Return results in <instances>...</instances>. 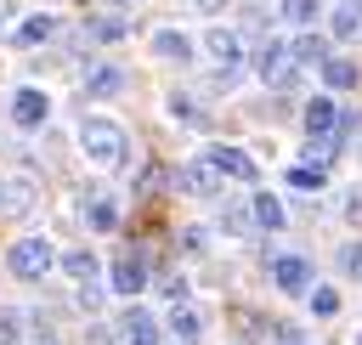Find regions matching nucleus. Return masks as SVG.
<instances>
[{"mask_svg":"<svg viewBox=\"0 0 362 345\" xmlns=\"http://www.w3.org/2000/svg\"><path fill=\"white\" fill-rule=\"evenodd\" d=\"M107 288H113V294H141V288H147V260H141V255H119L113 271H107Z\"/></svg>","mask_w":362,"mask_h":345,"instance_id":"nucleus-10","label":"nucleus"},{"mask_svg":"<svg viewBox=\"0 0 362 345\" xmlns=\"http://www.w3.org/2000/svg\"><path fill=\"white\" fill-rule=\"evenodd\" d=\"M356 345H362V322H356Z\"/></svg>","mask_w":362,"mask_h":345,"instance_id":"nucleus-37","label":"nucleus"},{"mask_svg":"<svg viewBox=\"0 0 362 345\" xmlns=\"http://www.w3.org/2000/svg\"><path fill=\"white\" fill-rule=\"evenodd\" d=\"M300 62H294V45L288 40H266V51H260V79L272 85V90H288V85H300Z\"/></svg>","mask_w":362,"mask_h":345,"instance_id":"nucleus-3","label":"nucleus"},{"mask_svg":"<svg viewBox=\"0 0 362 345\" xmlns=\"http://www.w3.org/2000/svg\"><path fill=\"white\" fill-rule=\"evenodd\" d=\"M192 11H204V17H215V11H226V0H192Z\"/></svg>","mask_w":362,"mask_h":345,"instance_id":"nucleus-35","label":"nucleus"},{"mask_svg":"<svg viewBox=\"0 0 362 345\" xmlns=\"http://www.w3.org/2000/svg\"><path fill=\"white\" fill-rule=\"evenodd\" d=\"M288 187H300V192H322V187H328V164H305V158H300V164L288 170Z\"/></svg>","mask_w":362,"mask_h":345,"instance_id":"nucleus-21","label":"nucleus"},{"mask_svg":"<svg viewBox=\"0 0 362 345\" xmlns=\"http://www.w3.org/2000/svg\"><path fill=\"white\" fill-rule=\"evenodd\" d=\"M339 215H345L351 226H362V192H345V204H339Z\"/></svg>","mask_w":362,"mask_h":345,"instance_id":"nucleus-32","label":"nucleus"},{"mask_svg":"<svg viewBox=\"0 0 362 345\" xmlns=\"http://www.w3.org/2000/svg\"><path fill=\"white\" fill-rule=\"evenodd\" d=\"M317 11H322V0H283V23H294V28H317Z\"/></svg>","mask_w":362,"mask_h":345,"instance_id":"nucleus-26","label":"nucleus"},{"mask_svg":"<svg viewBox=\"0 0 362 345\" xmlns=\"http://www.w3.org/2000/svg\"><path fill=\"white\" fill-rule=\"evenodd\" d=\"M272 345H305V334H294V328H272Z\"/></svg>","mask_w":362,"mask_h":345,"instance_id":"nucleus-34","label":"nucleus"},{"mask_svg":"<svg viewBox=\"0 0 362 345\" xmlns=\"http://www.w3.org/2000/svg\"><path fill=\"white\" fill-rule=\"evenodd\" d=\"M62 271H68L74 283H96V271H102V260H96L90 249H74V255H62Z\"/></svg>","mask_w":362,"mask_h":345,"instance_id":"nucleus-22","label":"nucleus"},{"mask_svg":"<svg viewBox=\"0 0 362 345\" xmlns=\"http://www.w3.org/2000/svg\"><path fill=\"white\" fill-rule=\"evenodd\" d=\"M79 311H102V288L96 283H79Z\"/></svg>","mask_w":362,"mask_h":345,"instance_id":"nucleus-31","label":"nucleus"},{"mask_svg":"<svg viewBox=\"0 0 362 345\" xmlns=\"http://www.w3.org/2000/svg\"><path fill=\"white\" fill-rule=\"evenodd\" d=\"M164 334H170L175 345H198V339H204V317H198L192 305H170V322H164Z\"/></svg>","mask_w":362,"mask_h":345,"instance_id":"nucleus-12","label":"nucleus"},{"mask_svg":"<svg viewBox=\"0 0 362 345\" xmlns=\"http://www.w3.org/2000/svg\"><path fill=\"white\" fill-rule=\"evenodd\" d=\"M339 271L345 277H362V243H345L339 249Z\"/></svg>","mask_w":362,"mask_h":345,"instance_id":"nucleus-29","label":"nucleus"},{"mask_svg":"<svg viewBox=\"0 0 362 345\" xmlns=\"http://www.w3.org/2000/svg\"><path fill=\"white\" fill-rule=\"evenodd\" d=\"M204 51H209L215 68H226V74L243 68V34H232V28H209V34H204Z\"/></svg>","mask_w":362,"mask_h":345,"instance_id":"nucleus-9","label":"nucleus"},{"mask_svg":"<svg viewBox=\"0 0 362 345\" xmlns=\"http://www.w3.org/2000/svg\"><path fill=\"white\" fill-rule=\"evenodd\" d=\"M153 57H164V62H187V57H192V40H187L181 28H153Z\"/></svg>","mask_w":362,"mask_h":345,"instance_id":"nucleus-16","label":"nucleus"},{"mask_svg":"<svg viewBox=\"0 0 362 345\" xmlns=\"http://www.w3.org/2000/svg\"><path fill=\"white\" fill-rule=\"evenodd\" d=\"M305 136L317 141V136H339V107L328 102V96H311L305 102Z\"/></svg>","mask_w":362,"mask_h":345,"instance_id":"nucleus-11","label":"nucleus"},{"mask_svg":"<svg viewBox=\"0 0 362 345\" xmlns=\"http://www.w3.org/2000/svg\"><path fill=\"white\" fill-rule=\"evenodd\" d=\"M305 311L328 322V317L339 311V288H334V283H311V294H305Z\"/></svg>","mask_w":362,"mask_h":345,"instance_id":"nucleus-23","label":"nucleus"},{"mask_svg":"<svg viewBox=\"0 0 362 345\" xmlns=\"http://www.w3.org/2000/svg\"><path fill=\"white\" fill-rule=\"evenodd\" d=\"M45 119H51V96L34 90V85H23V90L11 96V124H17V130H40Z\"/></svg>","mask_w":362,"mask_h":345,"instance_id":"nucleus-4","label":"nucleus"},{"mask_svg":"<svg viewBox=\"0 0 362 345\" xmlns=\"http://www.w3.org/2000/svg\"><path fill=\"white\" fill-rule=\"evenodd\" d=\"M51 266H57V249H51V238H17V243L6 249V271H11L17 283H40Z\"/></svg>","mask_w":362,"mask_h":345,"instance_id":"nucleus-2","label":"nucleus"},{"mask_svg":"<svg viewBox=\"0 0 362 345\" xmlns=\"http://www.w3.org/2000/svg\"><path fill=\"white\" fill-rule=\"evenodd\" d=\"M119 90H124V68H119V62L85 68V96H119Z\"/></svg>","mask_w":362,"mask_h":345,"instance_id":"nucleus-13","label":"nucleus"},{"mask_svg":"<svg viewBox=\"0 0 362 345\" xmlns=\"http://www.w3.org/2000/svg\"><path fill=\"white\" fill-rule=\"evenodd\" d=\"M204 158L221 170V181H260V164H255L243 147H226V141H221V147H209Z\"/></svg>","mask_w":362,"mask_h":345,"instance_id":"nucleus-5","label":"nucleus"},{"mask_svg":"<svg viewBox=\"0 0 362 345\" xmlns=\"http://www.w3.org/2000/svg\"><path fill=\"white\" fill-rule=\"evenodd\" d=\"M51 34H57V17H51V11H34V17H23V23H17V34H11V40H17V45H45Z\"/></svg>","mask_w":362,"mask_h":345,"instance_id":"nucleus-18","label":"nucleus"},{"mask_svg":"<svg viewBox=\"0 0 362 345\" xmlns=\"http://www.w3.org/2000/svg\"><path fill=\"white\" fill-rule=\"evenodd\" d=\"M170 119H181V124H204V113H198V102H192V96H181V90L170 96Z\"/></svg>","mask_w":362,"mask_h":345,"instance_id":"nucleus-28","label":"nucleus"},{"mask_svg":"<svg viewBox=\"0 0 362 345\" xmlns=\"http://www.w3.org/2000/svg\"><path fill=\"white\" fill-rule=\"evenodd\" d=\"M272 283L283 294H311V260L305 255H277L272 260Z\"/></svg>","mask_w":362,"mask_h":345,"instance_id":"nucleus-7","label":"nucleus"},{"mask_svg":"<svg viewBox=\"0 0 362 345\" xmlns=\"http://www.w3.org/2000/svg\"><path fill=\"white\" fill-rule=\"evenodd\" d=\"M175 187H181L187 198H215V192H221V170H215L209 158H192V164L175 170Z\"/></svg>","mask_w":362,"mask_h":345,"instance_id":"nucleus-6","label":"nucleus"},{"mask_svg":"<svg viewBox=\"0 0 362 345\" xmlns=\"http://www.w3.org/2000/svg\"><path fill=\"white\" fill-rule=\"evenodd\" d=\"M34 198H40V187H34L28 175H6V181H0V221L28 215V209H34Z\"/></svg>","mask_w":362,"mask_h":345,"instance_id":"nucleus-8","label":"nucleus"},{"mask_svg":"<svg viewBox=\"0 0 362 345\" xmlns=\"http://www.w3.org/2000/svg\"><path fill=\"white\" fill-rule=\"evenodd\" d=\"M79 153L90 158V170H119L124 164V130H119V119L90 113L79 124Z\"/></svg>","mask_w":362,"mask_h":345,"instance_id":"nucleus-1","label":"nucleus"},{"mask_svg":"<svg viewBox=\"0 0 362 345\" xmlns=\"http://www.w3.org/2000/svg\"><path fill=\"white\" fill-rule=\"evenodd\" d=\"M328 28H334V40L356 45V40H362V0H339L334 17H328Z\"/></svg>","mask_w":362,"mask_h":345,"instance_id":"nucleus-14","label":"nucleus"},{"mask_svg":"<svg viewBox=\"0 0 362 345\" xmlns=\"http://www.w3.org/2000/svg\"><path fill=\"white\" fill-rule=\"evenodd\" d=\"M34 345H57V339H51V334H45V339H34Z\"/></svg>","mask_w":362,"mask_h":345,"instance_id":"nucleus-36","label":"nucleus"},{"mask_svg":"<svg viewBox=\"0 0 362 345\" xmlns=\"http://www.w3.org/2000/svg\"><path fill=\"white\" fill-rule=\"evenodd\" d=\"M204 243H209V238H204L198 226H187V232H181V249H187V255H204Z\"/></svg>","mask_w":362,"mask_h":345,"instance_id":"nucleus-33","label":"nucleus"},{"mask_svg":"<svg viewBox=\"0 0 362 345\" xmlns=\"http://www.w3.org/2000/svg\"><path fill=\"white\" fill-rule=\"evenodd\" d=\"M294 62H300V68H322V62H328V45H322L317 34H300V40H294Z\"/></svg>","mask_w":362,"mask_h":345,"instance_id":"nucleus-25","label":"nucleus"},{"mask_svg":"<svg viewBox=\"0 0 362 345\" xmlns=\"http://www.w3.org/2000/svg\"><path fill=\"white\" fill-rule=\"evenodd\" d=\"M124 345H158V322H153L141 305L124 311Z\"/></svg>","mask_w":362,"mask_h":345,"instance_id":"nucleus-20","label":"nucleus"},{"mask_svg":"<svg viewBox=\"0 0 362 345\" xmlns=\"http://www.w3.org/2000/svg\"><path fill=\"white\" fill-rule=\"evenodd\" d=\"M85 221H90V232H119V198L96 192V198L85 204Z\"/></svg>","mask_w":362,"mask_h":345,"instance_id":"nucleus-19","label":"nucleus"},{"mask_svg":"<svg viewBox=\"0 0 362 345\" xmlns=\"http://www.w3.org/2000/svg\"><path fill=\"white\" fill-rule=\"evenodd\" d=\"M147 0H90V11H113V17H130V11H141Z\"/></svg>","mask_w":362,"mask_h":345,"instance_id":"nucleus-30","label":"nucleus"},{"mask_svg":"<svg viewBox=\"0 0 362 345\" xmlns=\"http://www.w3.org/2000/svg\"><path fill=\"white\" fill-rule=\"evenodd\" d=\"M255 226V215H249V204H226L221 209V232H232V238H243Z\"/></svg>","mask_w":362,"mask_h":345,"instance_id":"nucleus-27","label":"nucleus"},{"mask_svg":"<svg viewBox=\"0 0 362 345\" xmlns=\"http://www.w3.org/2000/svg\"><path fill=\"white\" fill-rule=\"evenodd\" d=\"M85 34H90V40H102V45H119V40L130 34V17H113V11H90V17H85Z\"/></svg>","mask_w":362,"mask_h":345,"instance_id":"nucleus-15","label":"nucleus"},{"mask_svg":"<svg viewBox=\"0 0 362 345\" xmlns=\"http://www.w3.org/2000/svg\"><path fill=\"white\" fill-rule=\"evenodd\" d=\"M322 85H328V90H351V85H356V62L328 57V62H322Z\"/></svg>","mask_w":362,"mask_h":345,"instance_id":"nucleus-24","label":"nucleus"},{"mask_svg":"<svg viewBox=\"0 0 362 345\" xmlns=\"http://www.w3.org/2000/svg\"><path fill=\"white\" fill-rule=\"evenodd\" d=\"M249 215H255V226H266V232H283V226H288V209H283V198H272V192H255Z\"/></svg>","mask_w":362,"mask_h":345,"instance_id":"nucleus-17","label":"nucleus"}]
</instances>
